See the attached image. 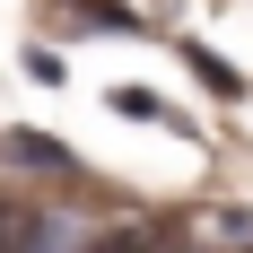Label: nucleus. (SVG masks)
I'll list each match as a JSON object with an SVG mask.
<instances>
[{
  "instance_id": "1",
  "label": "nucleus",
  "mask_w": 253,
  "mask_h": 253,
  "mask_svg": "<svg viewBox=\"0 0 253 253\" xmlns=\"http://www.w3.org/2000/svg\"><path fill=\"white\" fill-rule=\"evenodd\" d=\"M0 157H9V166H35V175H61V166H70V149H61L52 131H9Z\"/></svg>"
},
{
  "instance_id": "2",
  "label": "nucleus",
  "mask_w": 253,
  "mask_h": 253,
  "mask_svg": "<svg viewBox=\"0 0 253 253\" xmlns=\"http://www.w3.org/2000/svg\"><path fill=\"white\" fill-rule=\"evenodd\" d=\"M70 236H61V218H18V236H9V253H61Z\"/></svg>"
},
{
  "instance_id": "3",
  "label": "nucleus",
  "mask_w": 253,
  "mask_h": 253,
  "mask_svg": "<svg viewBox=\"0 0 253 253\" xmlns=\"http://www.w3.org/2000/svg\"><path fill=\"white\" fill-rule=\"evenodd\" d=\"M183 61H192V70H201L210 87H218V96H236V87H245V79H236V61H218L210 44H183Z\"/></svg>"
},
{
  "instance_id": "4",
  "label": "nucleus",
  "mask_w": 253,
  "mask_h": 253,
  "mask_svg": "<svg viewBox=\"0 0 253 253\" xmlns=\"http://www.w3.org/2000/svg\"><path fill=\"white\" fill-rule=\"evenodd\" d=\"M114 105H123L131 123H175V114H166V105H157L149 87H114ZM175 131H183V123H175Z\"/></svg>"
},
{
  "instance_id": "5",
  "label": "nucleus",
  "mask_w": 253,
  "mask_h": 253,
  "mask_svg": "<svg viewBox=\"0 0 253 253\" xmlns=\"http://www.w3.org/2000/svg\"><path fill=\"white\" fill-rule=\"evenodd\" d=\"M26 79H35V87H61V52H44V44H26Z\"/></svg>"
}]
</instances>
